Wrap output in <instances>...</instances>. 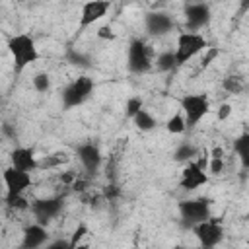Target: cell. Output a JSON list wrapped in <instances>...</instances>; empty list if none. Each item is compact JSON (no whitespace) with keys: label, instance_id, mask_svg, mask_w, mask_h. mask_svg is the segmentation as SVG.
I'll return each instance as SVG.
<instances>
[{"label":"cell","instance_id":"1f68e13d","mask_svg":"<svg viewBox=\"0 0 249 249\" xmlns=\"http://www.w3.org/2000/svg\"><path fill=\"white\" fill-rule=\"evenodd\" d=\"M210 158H224V148L222 146H214L210 152Z\"/></svg>","mask_w":249,"mask_h":249},{"label":"cell","instance_id":"d6986e66","mask_svg":"<svg viewBox=\"0 0 249 249\" xmlns=\"http://www.w3.org/2000/svg\"><path fill=\"white\" fill-rule=\"evenodd\" d=\"M233 150H235V154L239 156L243 167H247V165H249V134H247V132H243V134H239V136L235 138Z\"/></svg>","mask_w":249,"mask_h":249},{"label":"cell","instance_id":"8fae6325","mask_svg":"<svg viewBox=\"0 0 249 249\" xmlns=\"http://www.w3.org/2000/svg\"><path fill=\"white\" fill-rule=\"evenodd\" d=\"M109 0H88L82 4L80 8V21H78V29L84 31L86 27L93 25L95 21H99L101 18L107 16L109 12Z\"/></svg>","mask_w":249,"mask_h":249},{"label":"cell","instance_id":"ac0fdd59","mask_svg":"<svg viewBox=\"0 0 249 249\" xmlns=\"http://www.w3.org/2000/svg\"><path fill=\"white\" fill-rule=\"evenodd\" d=\"M154 68H158L160 72H169V70L177 68L175 53H173V51H163V53L156 54V56H154Z\"/></svg>","mask_w":249,"mask_h":249},{"label":"cell","instance_id":"5b68a950","mask_svg":"<svg viewBox=\"0 0 249 249\" xmlns=\"http://www.w3.org/2000/svg\"><path fill=\"white\" fill-rule=\"evenodd\" d=\"M210 111V99L206 93H187L181 99V113L185 117V124L187 128L196 126L198 121H202V117H206Z\"/></svg>","mask_w":249,"mask_h":249},{"label":"cell","instance_id":"ffe728a7","mask_svg":"<svg viewBox=\"0 0 249 249\" xmlns=\"http://www.w3.org/2000/svg\"><path fill=\"white\" fill-rule=\"evenodd\" d=\"M196 154H198V150H196L193 144L183 142V144H179V146L175 148V152H173V160L179 161V163H187V161L195 160Z\"/></svg>","mask_w":249,"mask_h":249},{"label":"cell","instance_id":"6da1fadb","mask_svg":"<svg viewBox=\"0 0 249 249\" xmlns=\"http://www.w3.org/2000/svg\"><path fill=\"white\" fill-rule=\"evenodd\" d=\"M6 47H8V53L12 56L16 74H21L27 66L35 64L41 58V53L37 49L35 39L31 35H27V33H16L14 37L8 39Z\"/></svg>","mask_w":249,"mask_h":249},{"label":"cell","instance_id":"e0dca14e","mask_svg":"<svg viewBox=\"0 0 249 249\" xmlns=\"http://www.w3.org/2000/svg\"><path fill=\"white\" fill-rule=\"evenodd\" d=\"M130 119H132L134 126H136L138 130H142V132H148V130L156 128V124H158V121L152 117V113H148L144 107H142V109H138Z\"/></svg>","mask_w":249,"mask_h":249},{"label":"cell","instance_id":"ba28073f","mask_svg":"<svg viewBox=\"0 0 249 249\" xmlns=\"http://www.w3.org/2000/svg\"><path fill=\"white\" fill-rule=\"evenodd\" d=\"M208 183V175L204 171V163L198 160H191L185 163L183 171H181V179H179V187L185 191H195L202 185Z\"/></svg>","mask_w":249,"mask_h":249},{"label":"cell","instance_id":"7c38bea8","mask_svg":"<svg viewBox=\"0 0 249 249\" xmlns=\"http://www.w3.org/2000/svg\"><path fill=\"white\" fill-rule=\"evenodd\" d=\"M212 18V12L208 4L204 2H193L185 8V21H187V31H198L200 27L208 25Z\"/></svg>","mask_w":249,"mask_h":249},{"label":"cell","instance_id":"603a6c76","mask_svg":"<svg viewBox=\"0 0 249 249\" xmlns=\"http://www.w3.org/2000/svg\"><path fill=\"white\" fill-rule=\"evenodd\" d=\"M31 84H33V89H35V91L47 93V91L51 89V76H49L47 72H37V74L33 76Z\"/></svg>","mask_w":249,"mask_h":249},{"label":"cell","instance_id":"3957f363","mask_svg":"<svg viewBox=\"0 0 249 249\" xmlns=\"http://www.w3.org/2000/svg\"><path fill=\"white\" fill-rule=\"evenodd\" d=\"M154 49L140 37H134L128 43L126 66L132 74H146L154 68Z\"/></svg>","mask_w":249,"mask_h":249},{"label":"cell","instance_id":"4fadbf2b","mask_svg":"<svg viewBox=\"0 0 249 249\" xmlns=\"http://www.w3.org/2000/svg\"><path fill=\"white\" fill-rule=\"evenodd\" d=\"M78 160H80L82 167H84L89 175H93V173L99 171L101 161H103V156H101V150H99L97 144H93V142H84V144L78 146Z\"/></svg>","mask_w":249,"mask_h":249},{"label":"cell","instance_id":"484cf974","mask_svg":"<svg viewBox=\"0 0 249 249\" xmlns=\"http://www.w3.org/2000/svg\"><path fill=\"white\" fill-rule=\"evenodd\" d=\"M88 231H89V230H88L86 224H78L76 230H74V233H72V237H70V249H74L76 245H80V241L84 239V235H86Z\"/></svg>","mask_w":249,"mask_h":249},{"label":"cell","instance_id":"83f0119b","mask_svg":"<svg viewBox=\"0 0 249 249\" xmlns=\"http://www.w3.org/2000/svg\"><path fill=\"white\" fill-rule=\"evenodd\" d=\"M208 171L212 175H220L224 171V158H210L208 161Z\"/></svg>","mask_w":249,"mask_h":249},{"label":"cell","instance_id":"cb8c5ba5","mask_svg":"<svg viewBox=\"0 0 249 249\" xmlns=\"http://www.w3.org/2000/svg\"><path fill=\"white\" fill-rule=\"evenodd\" d=\"M66 60L70 62V64H74V66H80V68H88L89 66V56L88 54H84V53H80V51H68L66 53Z\"/></svg>","mask_w":249,"mask_h":249},{"label":"cell","instance_id":"d4e9b609","mask_svg":"<svg viewBox=\"0 0 249 249\" xmlns=\"http://www.w3.org/2000/svg\"><path fill=\"white\" fill-rule=\"evenodd\" d=\"M4 200H6V204H8L10 208H14V210H25V208H29V202L25 200V196H23V195L6 196Z\"/></svg>","mask_w":249,"mask_h":249},{"label":"cell","instance_id":"5bb4252c","mask_svg":"<svg viewBox=\"0 0 249 249\" xmlns=\"http://www.w3.org/2000/svg\"><path fill=\"white\" fill-rule=\"evenodd\" d=\"M10 165L16 167V169H21V171H35L39 167V161L35 158V152L31 148H25V146H18L10 152Z\"/></svg>","mask_w":249,"mask_h":249},{"label":"cell","instance_id":"7402d4cb","mask_svg":"<svg viewBox=\"0 0 249 249\" xmlns=\"http://www.w3.org/2000/svg\"><path fill=\"white\" fill-rule=\"evenodd\" d=\"M165 128H167V132H169V134H183V132H185V128H187L183 113H175L173 117H169V119H167V123H165Z\"/></svg>","mask_w":249,"mask_h":249},{"label":"cell","instance_id":"52a82bcc","mask_svg":"<svg viewBox=\"0 0 249 249\" xmlns=\"http://www.w3.org/2000/svg\"><path fill=\"white\" fill-rule=\"evenodd\" d=\"M195 237L198 239V243L202 247H216L218 243H222L224 239V226L218 222V220H212V218H206L202 222H196L195 226H191Z\"/></svg>","mask_w":249,"mask_h":249},{"label":"cell","instance_id":"44dd1931","mask_svg":"<svg viewBox=\"0 0 249 249\" xmlns=\"http://www.w3.org/2000/svg\"><path fill=\"white\" fill-rule=\"evenodd\" d=\"M222 88H224L228 93L237 95V93H241V91L245 89V80H243L241 76H226L224 82H222Z\"/></svg>","mask_w":249,"mask_h":249},{"label":"cell","instance_id":"277c9868","mask_svg":"<svg viewBox=\"0 0 249 249\" xmlns=\"http://www.w3.org/2000/svg\"><path fill=\"white\" fill-rule=\"evenodd\" d=\"M93 80L89 76H78L76 80H72L64 89H62V95H60V101H62V107L64 109H74L82 103H86L89 99V95L93 93Z\"/></svg>","mask_w":249,"mask_h":249},{"label":"cell","instance_id":"9a60e30c","mask_svg":"<svg viewBox=\"0 0 249 249\" xmlns=\"http://www.w3.org/2000/svg\"><path fill=\"white\" fill-rule=\"evenodd\" d=\"M173 29V19L163 12H150L146 14V31L150 35L161 37Z\"/></svg>","mask_w":249,"mask_h":249},{"label":"cell","instance_id":"9c48e42d","mask_svg":"<svg viewBox=\"0 0 249 249\" xmlns=\"http://www.w3.org/2000/svg\"><path fill=\"white\" fill-rule=\"evenodd\" d=\"M2 181H4V187H6V196L23 195L31 187V173L8 165L2 171Z\"/></svg>","mask_w":249,"mask_h":249},{"label":"cell","instance_id":"f1b7e54d","mask_svg":"<svg viewBox=\"0 0 249 249\" xmlns=\"http://www.w3.org/2000/svg\"><path fill=\"white\" fill-rule=\"evenodd\" d=\"M231 115V105L230 103H222L218 107V121H226Z\"/></svg>","mask_w":249,"mask_h":249},{"label":"cell","instance_id":"f546056e","mask_svg":"<svg viewBox=\"0 0 249 249\" xmlns=\"http://www.w3.org/2000/svg\"><path fill=\"white\" fill-rule=\"evenodd\" d=\"M47 249H70V241H64V239H56V241H47L45 243Z\"/></svg>","mask_w":249,"mask_h":249},{"label":"cell","instance_id":"4316f807","mask_svg":"<svg viewBox=\"0 0 249 249\" xmlns=\"http://www.w3.org/2000/svg\"><path fill=\"white\" fill-rule=\"evenodd\" d=\"M142 107H144L142 97H136V95H134V97H128V99H126L124 111H126V115H128V117H132V115H134L138 109H142Z\"/></svg>","mask_w":249,"mask_h":249},{"label":"cell","instance_id":"2e32d148","mask_svg":"<svg viewBox=\"0 0 249 249\" xmlns=\"http://www.w3.org/2000/svg\"><path fill=\"white\" fill-rule=\"evenodd\" d=\"M49 239V233H47V228L39 222L35 224H29L25 230H23V239H21V247L25 249H37V247H43Z\"/></svg>","mask_w":249,"mask_h":249},{"label":"cell","instance_id":"8992f818","mask_svg":"<svg viewBox=\"0 0 249 249\" xmlns=\"http://www.w3.org/2000/svg\"><path fill=\"white\" fill-rule=\"evenodd\" d=\"M177 208H179V216H181L183 224L189 228L195 226L196 222L210 218V214H212L208 198H187V200H181Z\"/></svg>","mask_w":249,"mask_h":249},{"label":"cell","instance_id":"7a4b0ae2","mask_svg":"<svg viewBox=\"0 0 249 249\" xmlns=\"http://www.w3.org/2000/svg\"><path fill=\"white\" fill-rule=\"evenodd\" d=\"M208 49V41L202 33L198 31H183L177 37V45H175V62L177 66L187 64L191 58H195L196 54L204 53Z\"/></svg>","mask_w":249,"mask_h":249},{"label":"cell","instance_id":"4dcf8cb0","mask_svg":"<svg viewBox=\"0 0 249 249\" xmlns=\"http://www.w3.org/2000/svg\"><path fill=\"white\" fill-rule=\"evenodd\" d=\"M97 37L99 39H109V41H113L115 39V33H113V29L111 27H99V31H97Z\"/></svg>","mask_w":249,"mask_h":249},{"label":"cell","instance_id":"30bf717a","mask_svg":"<svg viewBox=\"0 0 249 249\" xmlns=\"http://www.w3.org/2000/svg\"><path fill=\"white\" fill-rule=\"evenodd\" d=\"M62 206H64V202H62V198L60 196H47V198H37V200H33L31 204H29V208H31V212H33V216L37 218V222L39 224H49L53 218H56L60 212H62Z\"/></svg>","mask_w":249,"mask_h":249}]
</instances>
